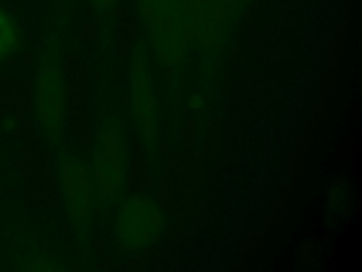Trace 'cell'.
<instances>
[{"mask_svg":"<svg viewBox=\"0 0 362 272\" xmlns=\"http://www.w3.org/2000/svg\"><path fill=\"white\" fill-rule=\"evenodd\" d=\"M129 163L130 147L126 126L119 116L109 115L98 126L89 166L96 204L112 208L124 197Z\"/></svg>","mask_w":362,"mask_h":272,"instance_id":"cell-1","label":"cell"},{"mask_svg":"<svg viewBox=\"0 0 362 272\" xmlns=\"http://www.w3.org/2000/svg\"><path fill=\"white\" fill-rule=\"evenodd\" d=\"M33 102L41 135L51 146H59L66 113V88L61 50L55 40H48L38 54Z\"/></svg>","mask_w":362,"mask_h":272,"instance_id":"cell-2","label":"cell"},{"mask_svg":"<svg viewBox=\"0 0 362 272\" xmlns=\"http://www.w3.org/2000/svg\"><path fill=\"white\" fill-rule=\"evenodd\" d=\"M137 6L157 60L168 68L180 65L192 44L187 0H137Z\"/></svg>","mask_w":362,"mask_h":272,"instance_id":"cell-3","label":"cell"},{"mask_svg":"<svg viewBox=\"0 0 362 272\" xmlns=\"http://www.w3.org/2000/svg\"><path fill=\"white\" fill-rule=\"evenodd\" d=\"M161 205L144 193L123 197L116 205L113 231L120 246L130 252L151 248L164 230Z\"/></svg>","mask_w":362,"mask_h":272,"instance_id":"cell-4","label":"cell"},{"mask_svg":"<svg viewBox=\"0 0 362 272\" xmlns=\"http://www.w3.org/2000/svg\"><path fill=\"white\" fill-rule=\"evenodd\" d=\"M58 183L66 217L79 237L92 225L96 194L90 169L78 153L68 149L59 152Z\"/></svg>","mask_w":362,"mask_h":272,"instance_id":"cell-5","label":"cell"},{"mask_svg":"<svg viewBox=\"0 0 362 272\" xmlns=\"http://www.w3.org/2000/svg\"><path fill=\"white\" fill-rule=\"evenodd\" d=\"M130 108L144 146L148 150H154L158 144L160 135V106L148 58L143 48H136L132 55Z\"/></svg>","mask_w":362,"mask_h":272,"instance_id":"cell-6","label":"cell"},{"mask_svg":"<svg viewBox=\"0 0 362 272\" xmlns=\"http://www.w3.org/2000/svg\"><path fill=\"white\" fill-rule=\"evenodd\" d=\"M23 44V33L17 20L0 6V62L14 55Z\"/></svg>","mask_w":362,"mask_h":272,"instance_id":"cell-7","label":"cell"},{"mask_svg":"<svg viewBox=\"0 0 362 272\" xmlns=\"http://www.w3.org/2000/svg\"><path fill=\"white\" fill-rule=\"evenodd\" d=\"M348 198V190L344 184H334L328 193L327 198V205L332 211H341V208L345 205Z\"/></svg>","mask_w":362,"mask_h":272,"instance_id":"cell-8","label":"cell"},{"mask_svg":"<svg viewBox=\"0 0 362 272\" xmlns=\"http://www.w3.org/2000/svg\"><path fill=\"white\" fill-rule=\"evenodd\" d=\"M92 8L99 14H107L113 11V8L117 4V0H86Z\"/></svg>","mask_w":362,"mask_h":272,"instance_id":"cell-9","label":"cell"},{"mask_svg":"<svg viewBox=\"0 0 362 272\" xmlns=\"http://www.w3.org/2000/svg\"><path fill=\"white\" fill-rule=\"evenodd\" d=\"M228 10L232 13V16H236L238 11L243 10L252 0H222Z\"/></svg>","mask_w":362,"mask_h":272,"instance_id":"cell-10","label":"cell"}]
</instances>
